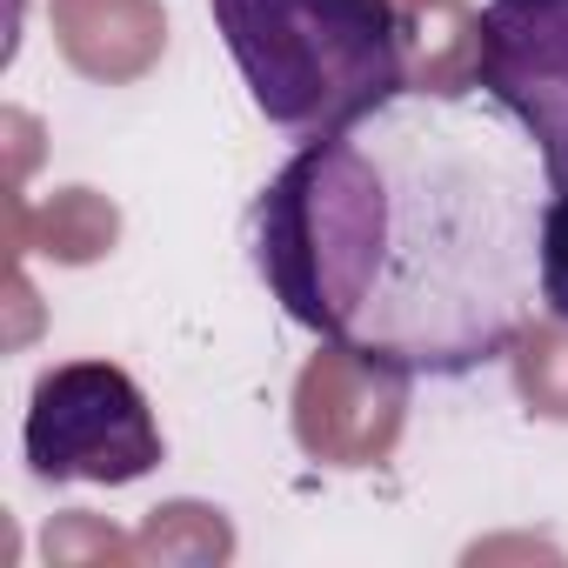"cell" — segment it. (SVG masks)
<instances>
[{
	"instance_id": "obj_1",
	"label": "cell",
	"mask_w": 568,
	"mask_h": 568,
	"mask_svg": "<svg viewBox=\"0 0 568 568\" xmlns=\"http://www.w3.org/2000/svg\"><path fill=\"white\" fill-rule=\"evenodd\" d=\"M548 187L528 128L475 81L395 88L295 148L247 207V254L335 355L462 382L535 328Z\"/></svg>"
},
{
	"instance_id": "obj_2",
	"label": "cell",
	"mask_w": 568,
	"mask_h": 568,
	"mask_svg": "<svg viewBox=\"0 0 568 568\" xmlns=\"http://www.w3.org/2000/svg\"><path fill=\"white\" fill-rule=\"evenodd\" d=\"M214 34L281 134H328L408 88L415 21L402 0H207Z\"/></svg>"
},
{
	"instance_id": "obj_3",
	"label": "cell",
	"mask_w": 568,
	"mask_h": 568,
	"mask_svg": "<svg viewBox=\"0 0 568 568\" xmlns=\"http://www.w3.org/2000/svg\"><path fill=\"white\" fill-rule=\"evenodd\" d=\"M21 448H28L34 481L48 488H68V481L121 488L161 468V422L128 368L61 362V368H41L28 395Z\"/></svg>"
},
{
	"instance_id": "obj_4",
	"label": "cell",
	"mask_w": 568,
	"mask_h": 568,
	"mask_svg": "<svg viewBox=\"0 0 568 568\" xmlns=\"http://www.w3.org/2000/svg\"><path fill=\"white\" fill-rule=\"evenodd\" d=\"M468 81L495 94L568 181V0H488L468 21Z\"/></svg>"
},
{
	"instance_id": "obj_5",
	"label": "cell",
	"mask_w": 568,
	"mask_h": 568,
	"mask_svg": "<svg viewBox=\"0 0 568 568\" xmlns=\"http://www.w3.org/2000/svg\"><path fill=\"white\" fill-rule=\"evenodd\" d=\"M541 308L568 328V181L548 187V214H541Z\"/></svg>"
}]
</instances>
